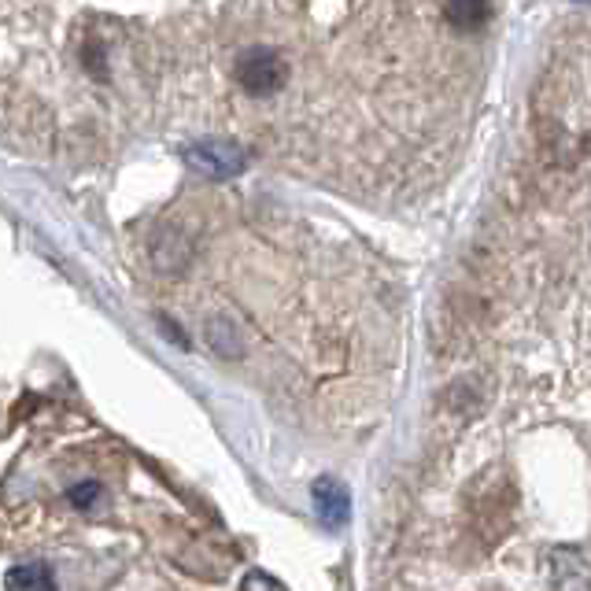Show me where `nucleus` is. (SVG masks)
<instances>
[{
    "instance_id": "423d86ee",
    "label": "nucleus",
    "mask_w": 591,
    "mask_h": 591,
    "mask_svg": "<svg viewBox=\"0 0 591 591\" xmlns=\"http://www.w3.org/2000/svg\"><path fill=\"white\" fill-rule=\"evenodd\" d=\"M444 15L458 34H477L488 23V0H447Z\"/></svg>"
},
{
    "instance_id": "1a4fd4ad",
    "label": "nucleus",
    "mask_w": 591,
    "mask_h": 591,
    "mask_svg": "<svg viewBox=\"0 0 591 591\" xmlns=\"http://www.w3.org/2000/svg\"><path fill=\"white\" fill-rule=\"evenodd\" d=\"M244 591H277V584L263 573H249L244 577Z\"/></svg>"
},
{
    "instance_id": "39448f33",
    "label": "nucleus",
    "mask_w": 591,
    "mask_h": 591,
    "mask_svg": "<svg viewBox=\"0 0 591 591\" xmlns=\"http://www.w3.org/2000/svg\"><path fill=\"white\" fill-rule=\"evenodd\" d=\"M4 591H60L56 573H52L49 562H19L4 573Z\"/></svg>"
},
{
    "instance_id": "7ed1b4c3",
    "label": "nucleus",
    "mask_w": 591,
    "mask_h": 591,
    "mask_svg": "<svg viewBox=\"0 0 591 591\" xmlns=\"http://www.w3.org/2000/svg\"><path fill=\"white\" fill-rule=\"evenodd\" d=\"M310 503H315V514L326 529H340V525H348V518H351L348 488L333 477H318L315 485H310Z\"/></svg>"
},
{
    "instance_id": "f257e3e1",
    "label": "nucleus",
    "mask_w": 591,
    "mask_h": 591,
    "mask_svg": "<svg viewBox=\"0 0 591 591\" xmlns=\"http://www.w3.org/2000/svg\"><path fill=\"white\" fill-rule=\"evenodd\" d=\"M236 85H241L249 96H255V101H266V96L282 93L288 85L285 56L274 49H266V45L244 49L241 60H236Z\"/></svg>"
},
{
    "instance_id": "f03ea898",
    "label": "nucleus",
    "mask_w": 591,
    "mask_h": 591,
    "mask_svg": "<svg viewBox=\"0 0 591 591\" xmlns=\"http://www.w3.org/2000/svg\"><path fill=\"white\" fill-rule=\"evenodd\" d=\"M186 163L203 178H233L244 170V152L233 141H222V137H208V141H197L186 148Z\"/></svg>"
},
{
    "instance_id": "20e7f679",
    "label": "nucleus",
    "mask_w": 591,
    "mask_h": 591,
    "mask_svg": "<svg viewBox=\"0 0 591 591\" xmlns=\"http://www.w3.org/2000/svg\"><path fill=\"white\" fill-rule=\"evenodd\" d=\"M547 573H551V591H591V566L573 547H555Z\"/></svg>"
},
{
    "instance_id": "6e6552de",
    "label": "nucleus",
    "mask_w": 591,
    "mask_h": 591,
    "mask_svg": "<svg viewBox=\"0 0 591 591\" xmlns=\"http://www.w3.org/2000/svg\"><path fill=\"white\" fill-rule=\"evenodd\" d=\"M101 499H104V485H101V481H78V485L67 488V503L78 514H89L93 507H101Z\"/></svg>"
},
{
    "instance_id": "0eeeda50",
    "label": "nucleus",
    "mask_w": 591,
    "mask_h": 591,
    "mask_svg": "<svg viewBox=\"0 0 591 591\" xmlns=\"http://www.w3.org/2000/svg\"><path fill=\"white\" fill-rule=\"evenodd\" d=\"M208 344H211V351L222 355V359H236V355L244 351L241 333H236V326L230 318H211L208 321Z\"/></svg>"
}]
</instances>
